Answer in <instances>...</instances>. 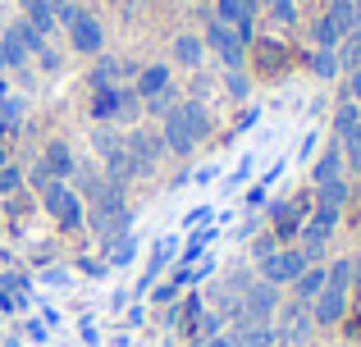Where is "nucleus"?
I'll return each mask as SVG.
<instances>
[{
    "label": "nucleus",
    "instance_id": "nucleus-38",
    "mask_svg": "<svg viewBox=\"0 0 361 347\" xmlns=\"http://www.w3.org/2000/svg\"><path fill=\"white\" fill-rule=\"evenodd\" d=\"M82 339H87L92 347H101V339H97V324H92V320H82Z\"/></svg>",
    "mask_w": 361,
    "mask_h": 347
},
{
    "label": "nucleus",
    "instance_id": "nucleus-34",
    "mask_svg": "<svg viewBox=\"0 0 361 347\" xmlns=\"http://www.w3.org/2000/svg\"><path fill=\"white\" fill-rule=\"evenodd\" d=\"M348 101H357V106H361V64H357V69H348Z\"/></svg>",
    "mask_w": 361,
    "mask_h": 347
},
{
    "label": "nucleus",
    "instance_id": "nucleus-2",
    "mask_svg": "<svg viewBox=\"0 0 361 347\" xmlns=\"http://www.w3.org/2000/svg\"><path fill=\"white\" fill-rule=\"evenodd\" d=\"M270 329H274V343H279V347H307V343H311V329H316V320H311V306H302V302H279Z\"/></svg>",
    "mask_w": 361,
    "mask_h": 347
},
{
    "label": "nucleus",
    "instance_id": "nucleus-22",
    "mask_svg": "<svg viewBox=\"0 0 361 347\" xmlns=\"http://www.w3.org/2000/svg\"><path fill=\"white\" fill-rule=\"evenodd\" d=\"M174 60L183 64V69H202L206 42H202V37H192V32H178V37H174Z\"/></svg>",
    "mask_w": 361,
    "mask_h": 347
},
{
    "label": "nucleus",
    "instance_id": "nucleus-27",
    "mask_svg": "<svg viewBox=\"0 0 361 347\" xmlns=\"http://www.w3.org/2000/svg\"><path fill=\"white\" fill-rule=\"evenodd\" d=\"M311 42H316V51H338V42H343V32H338L334 23H329L325 14L311 23Z\"/></svg>",
    "mask_w": 361,
    "mask_h": 347
},
{
    "label": "nucleus",
    "instance_id": "nucleus-6",
    "mask_svg": "<svg viewBox=\"0 0 361 347\" xmlns=\"http://www.w3.org/2000/svg\"><path fill=\"white\" fill-rule=\"evenodd\" d=\"M274 311H279V288L265 284V279L247 288L243 302H238V320H243V324H270Z\"/></svg>",
    "mask_w": 361,
    "mask_h": 347
},
{
    "label": "nucleus",
    "instance_id": "nucleus-3",
    "mask_svg": "<svg viewBox=\"0 0 361 347\" xmlns=\"http://www.w3.org/2000/svg\"><path fill=\"white\" fill-rule=\"evenodd\" d=\"M334 142L343 151L348 170H361V106L357 101H338L334 110Z\"/></svg>",
    "mask_w": 361,
    "mask_h": 347
},
{
    "label": "nucleus",
    "instance_id": "nucleus-13",
    "mask_svg": "<svg viewBox=\"0 0 361 347\" xmlns=\"http://www.w3.org/2000/svg\"><path fill=\"white\" fill-rule=\"evenodd\" d=\"M320 293H325V260L307 265V270H302V275L288 284V297H293V302H302V306H311Z\"/></svg>",
    "mask_w": 361,
    "mask_h": 347
},
{
    "label": "nucleus",
    "instance_id": "nucleus-9",
    "mask_svg": "<svg viewBox=\"0 0 361 347\" xmlns=\"http://www.w3.org/2000/svg\"><path fill=\"white\" fill-rule=\"evenodd\" d=\"M0 51H5V64H9V69H23L27 55L42 51V32H32L27 23H14V27H5V32H0Z\"/></svg>",
    "mask_w": 361,
    "mask_h": 347
},
{
    "label": "nucleus",
    "instance_id": "nucleus-31",
    "mask_svg": "<svg viewBox=\"0 0 361 347\" xmlns=\"http://www.w3.org/2000/svg\"><path fill=\"white\" fill-rule=\"evenodd\" d=\"M265 5H270V18L274 23H298V0H265Z\"/></svg>",
    "mask_w": 361,
    "mask_h": 347
},
{
    "label": "nucleus",
    "instance_id": "nucleus-28",
    "mask_svg": "<svg viewBox=\"0 0 361 347\" xmlns=\"http://www.w3.org/2000/svg\"><path fill=\"white\" fill-rule=\"evenodd\" d=\"M316 206L343 210V206H348V183H343V178H334V183H320V187H316Z\"/></svg>",
    "mask_w": 361,
    "mask_h": 347
},
{
    "label": "nucleus",
    "instance_id": "nucleus-10",
    "mask_svg": "<svg viewBox=\"0 0 361 347\" xmlns=\"http://www.w3.org/2000/svg\"><path fill=\"white\" fill-rule=\"evenodd\" d=\"M307 265H311V260L302 256V251H270V256L261 260V279H265V284H274V288H288Z\"/></svg>",
    "mask_w": 361,
    "mask_h": 347
},
{
    "label": "nucleus",
    "instance_id": "nucleus-20",
    "mask_svg": "<svg viewBox=\"0 0 361 347\" xmlns=\"http://www.w3.org/2000/svg\"><path fill=\"white\" fill-rule=\"evenodd\" d=\"M42 165L46 170H51L55 178H69L73 174V151H69V142H64V137H51V142H46V156H42Z\"/></svg>",
    "mask_w": 361,
    "mask_h": 347
},
{
    "label": "nucleus",
    "instance_id": "nucleus-19",
    "mask_svg": "<svg viewBox=\"0 0 361 347\" xmlns=\"http://www.w3.org/2000/svg\"><path fill=\"white\" fill-rule=\"evenodd\" d=\"M353 284H357V260H329L325 265V288L329 293H343V297H353Z\"/></svg>",
    "mask_w": 361,
    "mask_h": 347
},
{
    "label": "nucleus",
    "instance_id": "nucleus-11",
    "mask_svg": "<svg viewBox=\"0 0 361 347\" xmlns=\"http://www.w3.org/2000/svg\"><path fill=\"white\" fill-rule=\"evenodd\" d=\"M64 27H69V46L78 55H101V51H106V32H101V23L92 14H82V9H78Z\"/></svg>",
    "mask_w": 361,
    "mask_h": 347
},
{
    "label": "nucleus",
    "instance_id": "nucleus-32",
    "mask_svg": "<svg viewBox=\"0 0 361 347\" xmlns=\"http://www.w3.org/2000/svg\"><path fill=\"white\" fill-rule=\"evenodd\" d=\"M27 183H32V187H37V192H46V187H51V183H60V178H55V174H51V170H46V165H42V160H37V165H32V174H27Z\"/></svg>",
    "mask_w": 361,
    "mask_h": 347
},
{
    "label": "nucleus",
    "instance_id": "nucleus-33",
    "mask_svg": "<svg viewBox=\"0 0 361 347\" xmlns=\"http://www.w3.org/2000/svg\"><path fill=\"white\" fill-rule=\"evenodd\" d=\"M18 187H23V174L14 170V165H5V170H0V196H9V192H18Z\"/></svg>",
    "mask_w": 361,
    "mask_h": 347
},
{
    "label": "nucleus",
    "instance_id": "nucleus-8",
    "mask_svg": "<svg viewBox=\"0 0 361 347\" xmlns=\"http://www.w3.org/2000/svg\"><path fill=\"white\" fill-rule=\"evenodd\" d=\"M206 51L220 55L224 69H243V60H247V42L238 37V27L220 23V18H215V23L206 27Z\"/></svg>",
    "mask_w": 361,
    "mask_h": 347
},
{
    "label": "nucleus",
    "instance_id": "nucleus-12",
    "mask_svg": "<svg viewBox=\"0 0 361 347\" xmlns=\"http://www.w3.org/2000/svg\"><path fill=\"white\" fill-rule=\"evenodd\" d=\"M133 101H137L133 87H97L92 92V119H97V124H110V119H119Z\"/></svg>",
    "mask_w": 361,
    "mask_h": 347
},
{
    "label": "nucleus",
    "instance_id": "nucleus-36",
    "mask_svg": "<svg viewBox=\"0 0 361 347\" xmlns=\"http://www.w3.org/2000/svg\"><path fill=\"white\" fill-rule=\"evenodd\" d=\"M178 293H183V288H178V284H174V279H165V284H160V288H156V302H174V297H178Z\"/></svg>",
    "mask_w": 361,
    "mask_h": 347
},
{
    "label": "nucleus",
    "instance_id": "nucleus-5",
    "mask_svg": "<svg viewBox=\"0 0 361 347\" xmlns=\"http://www.w3.org/2000/svg\"><path fill=\"white\" fill-rule=\"evenodd\" d=\"M42 206H46V215H51L55 224H64V229H78L82 220H87V210H82V196L73 192L69 183H51L42 192Z\"/></svg>",
    "mask_w": 361,
    "mask_h": 347
},
{
    "label": "nucleus",
    "instance_id": "nucleus-1",
    "mask_svg": "<svg viewBox=\"0 0 361 347\" xmlns=\"http://www.w3.org/2000/svg\"><path fill=\"white\" fill-rule=\"evenodd\" d=\"M206 133H211V115H206L202 101H178V106L165 110L160 142H165L169 151H178V156L197 151V142H206Z\"/></svg>",
    "mask_w": 361,
    "mask_h": 347
},
{
    "label": "nucleus",
    "instance_id": "nucleus-4",
    "mask_svg": "<svg viewBox=\"0 0 361 347\" xmlns=\"http://www.w3.org/2000/svg\"><path fill=\"white\" fill-rule=\"evenodd\" d=\"M97 156L106 160V170H110L106 178H110L115 187H123L133 174H142V170H137V160L128 156V142H123L119 133H110V128H101V133H97Z\"/></svg>",
    "mask_w": 361,
    "mask_h": 347
},
{
    "label": "nucleus",
    "instance_id": "nucleus-45",
    "mask_svg": "<svg viewBox=\"0 0 361 347\" xmlns=\"http://www.w3.org/2000/svg\"><path fill=\"white\" fill-rule=\"evenodd\" d=\"M261 5H265V0H261Z\"/></svg>",
    "mask_w": 361,
    "mask_h": 347
},
{
    "label": "nucleus",
    "instance_id": "nucleus-37",
    "mask_svg": "<svg viewBox=\"0 0 361 347\" xmlns=\"http://www.w3.org/2000/svg\"><path fill=\"white\" fill-rule=\"evenodd\" d=\"M27 339H32V343H46V329L37 320H27Z\"/></svg>",
    "mask_w": 361,
    "mask_h": 347
},
{
    "label": "nucleus",
    "instance_id": "nucleus-18",
    "mask_svg": "<svg viewBox=\"0 0 361 347\" xmlns=\"http://www.w3.org/2000/svg\"><path fill=\"white\" fill-rule=\"evenodd\" d=\"M169 256H174V238H160L156 247H151V256H147V265H142V275H137V293L156 284V279H160V270L169 265Z\"/></svg>",
    "mask_w": 361,
    "mask_h": 347
},
{
    "label": "nucleus",
    "instance_id": "nucleus-23",
    "mask_svg": "<svg viewBox=\"0 0 361 347\" xmlns=\"http://www.w3.org/2000/svg\"><path fill=\"white\" fill-rule=\"evenodd\" d=\"M123 142H128V156L137 160V170H147V165H151V160L160 156V146H165V142H160L156 133H142V128H137L133 137H123Z\"/></svg>",
    "mask_w": 361,
    "mask_h": 347
},
{
    "label": "nucleus",
    "instance_id": "nucleus-30",
    "mask_svg": "<svg viewBox=\"0 0 361 347\" xmlns=\"http://www.w3.org/2000/svg\"><path fill=\"white\" fill-rule=\"evenodd\" d=\"M106 247H110V265H128L133 251H137V238H133V233H119V238L106 242Z\"/></svg>",
    "mask_w": 361,
    "mask_h": 347
},
{
    "label": "nucleus",
    "instance_id": "nucleus-41",
    "mask_svg": "<svg viewBox=\"0 0 361 347\" xmlns=\"http://www.w3.org/2000/svg\"><path fill=\"white\" fill-rule=\"evenodd\" d=\"M0 101H5V82H0Z\"/></svg>",
    "mask_w": 361,
    "mask_h": 347
},
{
    "label": "nucleus",
    "instance_id": "nucleus-26",
    "mask_svg": "<svg viewBox=\"0 0 361 347\" xmlns=\"http://www.w3.org/2000/svg\"><path fill=\"white\" fill-rule=\"evenodd\" d=\"M119 73H133V69L106 55V60H97V69H92V87H119Z\"/></svg>",
    "mask_w": 361,
    "mask_h": 347
},
{
    "label": "nucleus",
    "instance_id": "nucleus-42",
    "mask_svg": "<svg viewBox=\"0 0 361 347\" xmlns=\"http://www.w3.org/2000/svg\"><path fill=\"white\" fill-rule=\"evenodd\" d=\"M0 32H5V18H0Z\"/></svg>",
    "mask_w": 361,
    "mask_h": 347
},
{
    "label": "nucleus",
    "instance_id": "nucleus-44",
    "mask_svg": "<svg viewBox=\"0 0 361 347\" xmlns=\"http://www.w3.org/2000/svg\"><path fill=\"white\" fill-rule=\"evenodd\" d=\"M307 347H320V343H307Z\"/></svg>",
    "mask_w": 361,
    "mask_h": 347
},
{
    "label": "nucleus",
    "instance_id": "nucleus-7",
    "mask_svg": "<svg viewBox=\"0 0 361 347\" xmlns=\"http://www.w3.org/2000/svg\"><path fill=\"white\" fill-rule=\"evenodd\" d=\"M338 215H343V210H329V206H316L311 224L302 229V247H298V251L311 260V265H316V260L325 256V242L334 238V229H338Z\"/></svg>",
    "mask_w": 361,
    "mask_h": 347
},
{
    "label": "nucleus",
    "instance_id": "nucleus-14",
    "mask_svg": "<svg viewBox=\"0 0 361 347\" xmlns=\"http://www.w3.org/2000/svg\"><path fill=\"white\" fill-rule=\"evenodd\" d=\"M311 320L325 324V329H329V324H343V320H348V297H343V293H329V288H325V293L311 302Z\"/></svg>",
    "mask_w": 361,
    "mask_h": 347
},
{
    "label": "nucleus",
    "instance_id": "nucleus-25",
    "mask_svg": "<svg viewBox=\"0 0 361 347\" xmlns=\"http://www.w3.org/2000/svg\"><path fill=\"white\" fill-rule=\"evenodd\" d=\"M23 9H27V18L23 23L32 27V32H55V14H51V5H46V0H23Z\"/></svg>",
    "mask_w": 361,
    "mask_h": 347
},
{
    "label": "nucleus",
    "instance_id": "nucleus-35",
    "mask_svg": "<svg viewBox=\"0 0 361 347\" xmlns=\"http://www.w3.org/2000/svg\"><path fill=\"white\" fill-rule=\"evenodd\" d=\"M270 251H279V247H274V238H270V233L252 242V256H256V260H265V256H270Z\"/></svg>",
    "mask_w": 361,
    "mask_h": 347
},
{
    "label": "nucleus",
    "instance_id": "nucleus-17",
    "mask_svg": "<svg viewBox=\"0 0 361 347\" xmlns=\"http://www.w3.org/2000/svg\"><path fill=\"white\" fill-rule=\"evenodd\" d=\"M165 87H169V64H147V69L137 73V82H133V96L151 101V96H160Z\"/></svg>",
    "mask_w": 361,
    "mask_h": 347
},
{
    "label": "nucleus",
    "instance_id": "nucleus-21",
    "mask_svg": "<svg viewBox=\"0 0 361 347\" xmlns=\"http://www.w3.org/2000/svg\"><path fill=\"white\" fill-rule=\"evenodd\" d=\"M229 347H279V343H274L270 324H243L238 320V329L229 334Z\"/></svg>",
    "mask_w": 361,
    "mask_h": 347
},
{
    "label": "nucleus",
    "instance_id": "nucleus-43",
    "mask_svg": "<svg viewBox=\"0 0 361 347\" xmlns=\"http://www.w3.org/2000/svg\"><path fill=\"white\" fill-rule=\"evenodd\" d=\"M123 5H137V0H123Z\"/></svg>",
    "mask_w": 361,
    "mask_h": 347
},
{
    "label": "nucleus",
    "instance_id": "nucleus-16",
    "mask_svg": "<svg viewBox=\"0 0 361 347\" xmlns=\"http://www.w3.org/2000/svg\"><path fill=\"white\" fill-rule=\"evenodd\" d=\"M343 151H338V142H325V151H320V160L311 165V183H334V178H343Z\"/></svg>",
    "mask_w": 361,
    "mask_h": 347
},
{
    "label": "nucleus",
    "instance_id": "nucleus-29",
    "mask_svg": "<svg viewBox=\"0 0 361 347\" xmlns=\"http://www.w3.org/2000/svg\"><path fill=\"white\" fill-rule=\"evenodd\" d=\"M311 73H316V78H325V82H334L338 73H343L338 51H316V55H311Z\"/></svg>",
    "mask_w": 361,
    "mask_h": 347
},
{
    "label": "nucleus",
    "instance_id": "nucleus-24",
    "mask_svg": "<svg viewBox=\"0 0 361 347\" xmlns=\"http://www.w3.org/2000/svg\"><path fill=\"white\" fill-rule=\"evenodd\" d=\"M325 18L348 37L357 27V5H353V0H325Z\"/></svg>",
    "mask_w": 361,
    "mask_h": 347
},
{
    "label": "nucleus",
    "instance_id": "nucleus-15",
    "mask_svg": "<svg viewBox=\"0 0 361 347\" xmlns=\"http://www.w3.org/2000/svg\"><path fill=\"white\" fill-rule=\"evenodd\" d=\"M215 9H220V23H229V27H238V37L243 42H252V18H256V9L247 5V0H215Z\"/></svg>",
    "mask_w": 361,
    "mask_h": 347
},
{
    "label": "nucleus",
    "instance_id": "nucleus-40",
    "mask_svg": "<svg viewBox=\"0 0 361 347\" xmlns=\"http://www.w3.org/2000/svg\"><path fill=\"white\" fill-rule=\"evenodd\" d=\"M5 69H9V64H5V51H0V73H5Z\"/></svg>",
    "mask_w": 361,
    "mask_h": 347
},
{
    "label": "nucleus",
    "instance_id": "nucleus-39",
    "mask_svg": "<svg viewBox=\"0 0 361 347\" xmlns=\"http://www.w3.org/2000/svg\"><path fill=\"white\" fill-rule=\"evenodd\" d=\"M353 5H357V27H361V0H353Z\"/></svg>",
    "mask_w": 361,
    "mask_h": 347
}]
</instances>
